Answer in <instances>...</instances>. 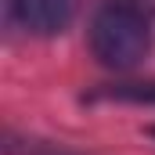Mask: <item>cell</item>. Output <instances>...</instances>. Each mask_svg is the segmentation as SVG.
Returning <instances> with one entry per match:
<instances>
[{
    "label": "cell",
    "instance_id": "7a4b0ae2",
    "mask_svg": "<svg viewBox=\"0 0 155 155\" xmlns=\"http://www.w3.org/2000/svg\"><path fill=\"white\" fill-rule=\"evenodd\" d=\"M15 18L36 33V36H51L61 33L72 18V0H15Z\"/></svg>",
    "mask_w": 155,
    "mask_h": 155
},
{
    "label": "cell",
    "instance_id": "6da1fadb",
    "mask_svg": "<svg viewBox=\"0 0 155 155\" xmlns=\"http://www.w3.org/2000/svg\"><path fill=\"white\" fill-rule=\"evenodd\" d=\"M90 47L94 58L108 69H130L148 54V25L144 15L126 7H105L90 25Z\"/></svg>",
    "mask_w": 155,
    "mask_h": 155
},
{
    "label": "cell",
    "instance_id": "3957f363",
    "mask_svg": "<svg viewBox=\"0 0 155 155\" xmlns=\"http://www.w3.org/2000/svg\"><path fill=\"white\" fill-rule=\"evenodd\" d=\"M116 7H126V11H137V15H155V0H116Z\"/></svg>",
    "mask_w": 155,
    "mask_h": 155
}]
</instances>
